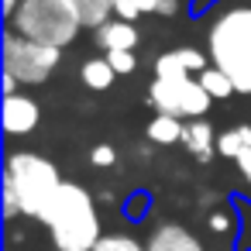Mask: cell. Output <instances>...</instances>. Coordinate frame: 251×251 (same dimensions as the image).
I'll list each match as a JSON object with an SVG mask.
<instances>
[{
	"label": "cell",
	"instance_id": "cell-1",
	"mask_svg": "<svg viewBox=\"0 0 251 251\" xmlns=\"http://www.w3.org/2000/svg\"><path fill=\"white\" fill-rule=\"evenodd\" d=\"M38 224L49 230V241L55 251H93L103 237V224H100L93 193L69 179L59 186V193L52 196V203L45 206Z\"/></svg>",
	"mask_w": 251,
	"mask_h": 251
},
{
	"label": "cell",
	"instance_id": "cell-2",
	"mask_svg": "<svg viewBox=\"0 0 251 251\" xmlns=\"http://www.w3.org/2000/svg\"><path fill=\"white\" fill-rule=\"evenodd\" d=\"M62 172L38 151H11L4 162V217L38 220L62 186Z\"/></svg>",
	"mask_w": 251,
	"mask_h": 251
},
{
	"label": "cell",
	"instance_id": "cell-3",
	"mask_svg": "<svg viewBox=\"0 0 251 251\" xmlns=\"http://www.w3.org/2000/svg\"><path fill=\"white\" fill-rule=\"evenodd\" d=\"M206 55L230 76L241 97H251V4H230L213 14L206 28Z\"/></svg>",
	"mask_w": 251,
	"mask_h": 251
},
{
	"label": "cell",
	"instance_id": "cell-4",
	"mask_svg": "<svg viewBox=\"0 0 251 251\" xmlns=\"http://www.w3.org/2000/svg\"><path fill=\"white\" fill-rule=\"evenodd\" d=\"M7 28H14L18 35H25L31 42L52 45V49L73 45L76 35L83 31L69 0H21L18 11L7 21Z\"/></svg>",
	"mask_w": 251,
	"mask_h": 251
},
{
	"label": "cell",
	"instance_id": "cell-5",
	"mask_svg": "<svg viewBox=\"0 0 251 251\" xmlns=\"http://www.w3.org/2000/svg\"><path fill=\"white\" fill-rule=\"evenodd\" d=\"M0 55H4V73L14 76L21 86H42V83H49V76L62 62V49L31 42V38L18 35L14 28L4 31V49H0Z\"/></svg>",
	"mask_w": 251,
	"mask_h": 251
},
{
	"label": "cell",
	"instance_id": "cell-6",
	"mask_svg": "<svg viewBox=\"0 0 251 251\" xmlns=\"http://www.w3.org/2000/svg\"><path fill=\"white\" fill-rule=\"evenodd\" d=\"M148 103L155 107V114H172V117H182V121H196V117L210 114L213 97L193 76L189 79H151Z\"/></svg>",
	"mask_w": 251,
	"mask_h": 251
},
{
	"label": "cell",
	"instance_id": "cell-7",
	"mask_svg": "<svg viewBox=\"0 0 251 251\" xmlns=\"http://www.w3.org/2000/svg\"><path fill=\"white\" fill-rule=\"evenodd\" d=\"M210 66V55L200 49H169L155 59V79H189L193 73L200 76Z\"/></svg>",
	"mask_w": 251,
	"mask_h": 251
},
{
	"label": "cell",
	"instance_id": "cell-8",
	"mask_svg": "<svg viewBox=\"0 0 251 251\" xmlns=\"http://www.w3.org/2000/svg\"><path fill=\"white\" fill-rule=\"evenodd\" d=\"M145 248L148 251H206L203 241L179 220H158L148 237H145Z\"/></svg>",
	"mask_w": 251,
	"mask_h": 251
},
{
	"label": "cell",
	"instance_id": "cell-9",
	"mask_svg": "<svg viewBox=\"0 0 251 251\" xmlns=\"http://www.w3.org/2000/svg\"><path fill=\"white\" fill-rule=\"evenodd\" d=\"M42 124V107L28 93H11L4 97V131L11 138H25Z\"/></svg>",
	"mask_w": 251,
	"mask_h": 251
},
{
	"label": "cell",
	"instance_id": "cell-10",
	"mask_svg": "<svg viewBox=\"0 0 251 251\" xmlns=\"http://www.w3.org/2000/svg\"><path fill=\"white\" fill-rule=\"evenodd\" d=\"M182 148L193 162H213L217 155V127L206 121V117H196V121H186V131H182Z\"/></svg>",
	"mask_w": 251,
	"mask_h": 251
},
{
	"label": "cell",
	"instance_id": "cell-11",
	"mask_svg": "<svg viewBox=\"0 0 251 251\" xmlns=\"http://www.w3.org/2000/svg\"><path fill=\"white\" fill-rule=\"evenodd\" d=\"M141 42V31L134 21H124V18H110L103 28H97V45L103 52H134Z\"/></svg>",
	"mask_w": 251,
	"mask_h": 251
},
{
	"label": "cell",
	"instance_id": "cell-12",
	"mask_svg": "<svg viewBox=\"0 0 251 251\" xmlns=\"http://www.w3.org/2000/svg\"><path fill=\"white\" fill-rule=\"evenodd\" d=\"M141 14L176 18V14H179V0H114V18L138 21Z\"/></svg>",
	"mask_w": 251,
	"mask_h": 251
},
{
	"label": "cell",
	"instance_id": "cell-13",
	"mask_svg": "<svg viewBox=\"0 0 251 251\" xmlns=\"http://www.w3.org/2000/svg\"><path fill=\"white\" fill-rule=\"evenodd\" d=\"M182 131H186V121L182 117H172V114H155L145 127V138L151 145H182Z\"/></svg>",
	"mask_w": 251,
	"mask_h": 251
},
{
	"label": "cell",
	"instance_id": "cell-14",
	"mask_svg": "<svg viewBox=\"0 0 251 251\" xmlns=\"http://www.w3.org/2000/svg\"><path fill=\"white\" fill-rule=\"evenodd\" d=\"M244 151H251V124H234V127H224L217 134V155L220 158L237 162Z\"/></svg>",
	"mask_w": 251,
	"mask_h": 251
},
{
	"label": "cell",
	"instance_id": "cell-15",
	"mask_svg": "<svg viewBox=\"0 0 251 251\" xmlns=\"http://www.w3.org/2000/svg\"><path fill=\"white\" fill-rule=\"evenodd\" d=\"M79 79H83V86H86V90L103 93V90H110V86H114L117 73H114V66L107 62V55H97V59H86V62L79 66Z\"/></svg>",
	"mask_w": 251,
	"mask_h": 251
},
{
	"label": "cell",
	"instance_id": "cell-16",
	"mask_svg": "<svg viewBox=\"0 0 251 251\" xmlns=\"http://www.w3.org/2000/svg\"><path fill=\"white\" fill-rule=\"evenodd\" d=\"M206 227H210V234H217V237H241V210H237L234 196H230L224 206H217V210L206 213Z\"/></svg>",
	"mask_w": 251,
	"mask_h": 251
},
{
	"label": "cell",
	"instance_id": "cell-17",
	"mask_svg": "<svg viewBox=\"0 0 251 251\" xmlns=\"http://www.w3.org/2000/svg\"><path fill=\"white\" fill-rule=\"evenodd\" d=\"M69 7L76 11L83 28H103L114 18V0H69Z\"/></svg>",
	"mask_w": 251,
	"mask_h": 251
},
{
	"label": "cell",
	"instance_id": "cell-18",
	"mask_svg": "<svg viewBox=\"0 0 251 251\" xmlns=\"http://www.w3.org/2000/svg\"><path fill=\"white\" fill-rule=\"evenodd\" d=\"M200 83H203V90L213 97V100H227V97H234L237 90H234V83H230V76H224L217 66H210V69H203L200 76H196Z\"/></svg>",
	"mask_w": 251,
	"mask_h": 251
},
{
	"label": "cell",
	"instance_id": "cell-19",
	"mask_svg": "<svg viewBox=\"0 0 251 251\" xmlns=\"http://www.w3.org/2000/svg\"><path fill=\"white\" fill-rule=\"evenodd\" d=\"M93 251H148V248H145V241H138L124 230H110V234L100 237V244Z\"/></svg>",
	"mask_w": 251,
	"mask_h": 251
},
{
	"label": "cell",
	"instance_id": "cell-20",
	"mask_svg": "<svg viewBox=\"0 0 251 251\" xmlns=\"http://www.w3.org/2000/svg\"><path fill=\"white\" fill-rule=\"evenodd\" d=\"M234 203H237V210H241V237H237L234 251H248V248H251V200L237 193Z\"/></svg>",
	"mask_w": 251,
	"mask_h": 251
},
{
	"label": "cell",
	"instance_id": "cell-21",
	"mask_svg": "<svg viewBox=\"0 0 251 251\" xmlns=\"http://www.w3.org/2000/svg\"><path fill=\"white\" fill-rule=\"evenodd\" d=\"M90 165H97V169H114V165H117V148H114L110 141L93 145V148H90Z\"/></svg>",
	"mask_w": 251,
	"mask_h": 251
},
{
	"label": "cell",
	"instance_id": "cell-22",
	"mask_svg": "<svg viewBox=\"0 0 251 251\" xmlns=\"http://www.w3.org/2000/svg\"><path fill=\"white\" fill-rule=\"evenodd\" d=\"M103 55H107V62L114 66V73H117V76H131V73L138 69L134 52H103Z\"/></svg>",
	"mask_w": 251,
	"mask_h": 251
},
{
	"label": "cell",
	"instance_id": "cell-23",
	"mask_svg": "<svg viewBox=\"0 0 251 251\" xmlns=\"http://www.w3.org/2000/svg\"><path fill=\"white\" fill-rule=\"evenodd\" d=\"M148 193H131L127 196V203H124V213H127V220H145V213H148Z\"/></svg>",
	"mask_w": 251,
	"mask_h": 251
},
{
	"label": "cell",
	"instance_id": "cell-24",
	"mask_svg": "<svg viewBox=\"0 0 251 251\" xmlns=\"http://www.w3.org/2000/svg\"><path fill=\"white\" fill-rule=\"evenodd\" d=\"M234 165H237V176H241V182H244V189H248V200H251V151H244Z\"/></svg>",
	"mask_w": 251,
	"mask_h": 251
},
{
	"label": "cell",
	"instance_id": "cell-25",
	"mask_svg": "<svg viewBox=\"0 0 251 251\" xmlns=\"http://www.w3.org/2000/svg\"><path fill=\"white\" fill-rule=\"evenodd\" d=\"M213 4H217V0H193V4H189V14H206Z\"/></svg>",
	"mask_w": 251,
	"mask_h": 251
},
{
	"label": "cell",
	"instance_id": "cell-26",
	"mask_svg": "<svg viewBox=\"0 0 251 251\" xmlns=\"http://www.w3.org/2000/svg\"><path fill=\"white\" fill-rule=\"evenodd\" d=\"M18 4H21V0H4V21H11V14L18 11Z\"/></svg>",
	"mask_w": 251,
	"mask_h": 251
},
{
	"label": "cell",
	"instance_id": "cell-27",
	"mask_svg": "<svg viewBox=\"0 0 251 251\" xmlns=\"http://www.w3.org/2000/svg\"><path fill=\"white\" fill-rule=\"evenodd\" d=\"M248 251H251V248H248Z\"/></svg>",
	"mask_w": 251,
	"mask_h": 251
}]
</instances>
